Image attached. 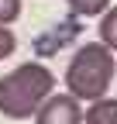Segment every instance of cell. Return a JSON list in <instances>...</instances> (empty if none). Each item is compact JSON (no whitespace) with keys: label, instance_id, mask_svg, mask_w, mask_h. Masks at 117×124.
Here are the masks:
<instances>
[{"label":"cell","instance_id":"52a82bcc","mask_svg":"<svg viewBox=\"0 0 117 124\" xmlns=\"http://www.w3.org/2000/svg\"><path fill=\"white\" fill-rule=\"evenodd\" d=\"M21 17V0H0V24H10V21H17Z\"/></svg>","mask_w":117,"mask_h":124},{"label":"cell","instance_id":"6da1fadb","mask_svg":"<svg viewBox=\"0 0 117 124\" xmlns=\"http://www.w3.org/2000/svg\"><path fill=\"white\" fill-rule=\"evenodd\" d=\"M52 90H55L52 69L41 62H24L0 79V114L10 121H24L52 97Z\"/></svg>","mask_w":117,"mask_h":124},{"label":"cell","instance_id":"277c9868","mask_svg":"<svg viewBox=\"0 0 117 124\" xmlns=\"http://www.w3.org/2000/svg\"><path fill=\"white\" fill-rule=\"evenodd\" d=\"M86 124H117V100H93L90 110H83Z\"/></svg>","mask_w":117,"mask_h":124},{"label":"cell","instance_id":"3957f363","mask_svg":"<svg viewBox=\"0 0 117 124\" xmlns=\"http://www.w3.org/2000/svg\"><path fill=\"white\" fill-rule=\"evenodd\" d=\"M35 121L38 124H83V107L69 93H52L35 110Z\"/></svg>","mask_w":117,"mask_h":124},{"label":"cell","instance_id":"9c48e42d","mask_svg":"<svg viewBox=\"0 0 117 124\" xmlns=\"http://www.w3.org/2000/svg\"><path fill=\"white\" fill-rule=\"evenodd\" d=\"M114 69H117V62H114Z\"/></svg>","mask_w":117,"mask_h":124},{"label":"cell","instance_id":"5b68a950","mask_svg":"<svg viewBox=\"0 0 117 124\" xmlns=\"http://www.w3.org/2000/svg\"><path fill=\"white\" fill-rule=\"evenodd\" d=\"M100 45H107L110 52L117 48V7H107L100 17Z\"/></svg>","mask_w":117,"mask_h":124},{"label":"cell","instance_id":"8992f818","mask_svg":"<svg viewBox=\"0 0 117 124\" xmlns=\"http://www.w3.org/2000/svg\"><path fill=\"white\" fill-rule=\"evenodd\" d=\"M69 7L76 14H86V17H93V14H103L110 7V0H69Z\"/></svg>","mask_w":117,"mask_h":124},{"label":"cell","instance_id":"ba28073f","mask_svg":"<svg viewBox=\"0 0 117 124\" xmlns=\"http://www.w3.org/2000/svg\"><path fill=\"white\" fill-rule=\"evenodd\" d=\"M14 48H17V38H14V31L0 24V59H7V55H14Z\"/></svg>","mask_w":117,"mask_h":124},{"label":"cell","instance_id":"7a4b0ae2","mask_svg":"<svg viewBox=\"0 0 117 124\" xmlns=\"http://www.w3.org/2000/svg\"><path fill=\"white\" fill-rule=\"evenodd\" d=\"M114 79V52L100 41H86L83 48L72 55L69 69H66V83H69V97L76 100H103V93Z\"/></svg>","mask_w":117,"mask_h":124}]
</instances>
